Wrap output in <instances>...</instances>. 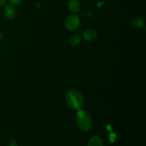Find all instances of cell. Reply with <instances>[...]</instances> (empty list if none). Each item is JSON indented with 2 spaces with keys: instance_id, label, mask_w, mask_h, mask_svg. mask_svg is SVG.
<instances>
[{
  "instance_id": "16",
  "label": "cell",
  "mask_w": 146,
  "mask_h": 146,
  "mask_svg": "<svg viewBox=\"0 0 146 146\" xmlns=\"http://www.w3.org/2000/svg\"><path fill=\"white\" fill-rule=\"evenodd\" d=\"M0 50H1V47H0Z\"/></svg>"
},
{
  "instance_id": "7",
  "label": "cell",
  "mask_w": 146,
  "mask_h": 146,
  "mask_svg": "<svg viewBox=\"0 0 146 146\" xmlns=\"http://www.w3.org/2000/svg\"><path fill=\"white\" fill-rule=\"evenodd\" d=\"M88 146H103L102 140L99 136H94L90 140Z\"/></svg>"
},
{
  "instance_id": "13",
  "label": "cell",
  "mask_w": 146,
  "mask_h": 146,
  "mask_svg": "<svg viewBox=\"0 0 146 146\" xmlns=\"http://www.w3.org/2000/svg\"><path fill=\"white\" fill-rule=\"evenodd\" d=\"M6 2V0H0V6H3Z\"/></svg>"
},
{
  "instance_id": "1",
  "label": "cell",
  "mask_w": 146,
  "mask_h": 146,
  "mask_svg": "<svg viewBox=\"0 0 146 146\" xmlns=\"http://www.w3.org/2000/svg\"><path fill=\"white\" fill-rule=\"evenodd\" d=\"M66 102L68 106L74 110H79L83 106L84 99L82 95L76 90H69L66 96Z\"/></svg>"
},
{
  "instance_id": "11",
  "label": "cell",
  "mask_w": 146,
  "mask_h": 146,
  "mask_svg": "<svg viewBox=\"0 0 146 146\" xmlns=\"http://www.w3.org/2000/svg\"><path fill=\"white\" fill-rule=\"evenodd\" d=\"M9 2L11 5H19L21 3L22 0H9Z\"/></svg>"
},
{
  "instance_id": "14",
  "label": "cell",
  "mask_w": 146,
  "mask_h": 146,
  "mask_svg": "<svg viewBox=\"0 0 146 146\" xmlns=\"http://www.w3.org/2000/svg\"><path fill=\"white\" fill-rule=\"evenodd\" d=\"M107 130H108V131H111V129H112V127H111V125H107Z\"/></svg>"
},
{
  "instance_id": "6",
  "label": "cell",
  "mask_w": 146,
  "mask_h": 146,
  "mask_svg": "<svg viewBox=\"0 0 146 146\" xmlns=\"http://www.w3.org/2000/svg\"><path fill=\"white\" fill-rule=\"evenodd\" d=\"M68 7L71 12L76 13L80 8V3L78 0H70L68 3Z\"/></svg>"
},
{
  "instance_id": "15",
  "label": "cell",
  "mask_w": 146,
  "mask_h": 146,
  "mask_svg": "<svg viewBox=\"0 0 146 146\" xmlns=\"http://www.w3.org/2000/svg\"><path fill=\"white\" fill-rule=\"evenodd\" d=\"M2 36H3V34L0 31V39H1L2 38Z\"/></svg>"
},
{
  "instance_id": "12",
  "label": "cell",
  "mask_w": 146,
  "mask_h": 146,
  "mask_svg": "<svg viewBox=\"0 0 146 146\" xmlns=\"http://www.w3.org/2000/svg\"><path fill=\"white\" fill-rule=\"evenodd\" d=\"M9 146H17V143L15 140H12L9 143Z\"/></svg>"
},
{
  "instance_id": "5",
  "label": "cell",
  "mask_w": 146,
  "mask_h": 146,
  "mask_svg": "<svg viewBox=\"0 0 146 146\" xmlns=\"http://www.w3.org/2000/svg\"><path fill=\"white\" fill-rule=\"evenodd\" d=\"M83 37L86 41L92 42L97 37V33L94 29H87L83 33Z\"/></svg>"
},
{
  "instance_id": "3",
  "label": "cell",
  "mask_w": 146,
  "mask_h": 146,
  "mask_svg": "<svg viewBox=\"0 0 146 146\" xmlns=\"http://www.w3.org/2000/svg\"><path fill=\"white\" fill-rule=\"evenodd\" d=\"M64 26L69 31H73L77 30L80 26V20L76 15H71L67 17L64 21Z\"/></svg>"
},
{
  "instance_id": "9",
  "label": "cell",
  "mask_w": 146,
  "mask_h": 146,
  "mask_svg": "<svg viewBox=\"0 0 146 146\" xmlns=\"http://www.w3.org/2000/svg\"><path fill=\"white\" fill-rule=\"evenodd\" d=\"M81 36L78 34H75L72 35L70 40V44L72 46H78L81 42Z\"/></svg>"
},
{
  "instance_id": "10",
  "label": "cell",
  "mask_w": 146,
  "mask_h": 146,
  "mask_svg": "<svg viewBox=\"0 0 146 146\" xmlns=\"http://www.w3.org/2000/svg\"><path fill=\"white\" fill-rule=\"evenodd\" d=\"M109 140L111 142H113L116 140V135L113 132H111L109 135Z\"/></svg>"
},
{
  "instance_id": "2",
  "label": "cell",
  "mask_w": 146,
  "mask_h": 146,
  "mask_svg": "<svg viewBox=\"0 0 146 146\" xmlns=\"http://www.w3.org/2000/svg\"><path fill=\"white\" fill-rule=\"evenodd\" d=\"M76 122L79 128L83 131H88L92 127V120L90 115L84 110L79 111L76 116Z\"/></svg>"
},
{
  "instance_id": "4",
  "label": "cell",
  "mask_w": 146,
  "mask_h": 146,
  "mask_svg": "<svg viewBox=\"0 0 146 146\" xmlns=\"http://www.w3.org/2000/svg\"><path fill=\"white\" fill-rule=\"evenodd\" d=\"M4 14L7 18L13 19L17 15V11L12 5H7L4 9Z\"/></svg>"
},
{
  "instance_id": "8",
  "label": "cell",
  "mask_w": 146,
  "mask_h": 146,
  "mask_svg": "<svg viewBox=\"0 0 146 146\" xmlns=\"http://www.w3.org/2000/svg\"><path fill=\"white\" fill-rule=\"evenodd\" d=\"M144 21L140 17H136L132 21V26L136 29L142 28L144 26Z\"/></svg>"
}]
</instances>
